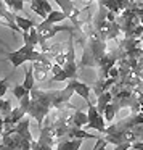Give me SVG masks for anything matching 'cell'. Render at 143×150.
<instances>
[{"label":"cell","mask_w":143,"mask_h":150,"mask_svg":"<svg viewBox=\"0 0 143 150\" xmlns=\"http://www.w3.org/2000/svg\"><path fill=\"white\" fill-rule=\"evenodd\" d=\"M34 71H32V65H29V68L26 69V73H24V82H23V87L26 89L27 92L31 91V89L34 87Z\"/></svg>","instance_id":"cell-20"},{"label":"cell","mask_w":143,"mask_h":150,"mask_svg":"<svg viewBox=\"0 0 143 150\" xmlns=\"http://www.w3.org/2000/svg\"><path fill=\"white\" fill-rule=\"evenodd\" d=\"M7 91H8V79H0V98H4Z\"/></svg>","instance_id":"cell-27"},{"label":"cell","mask_w":143,"mask_h":150,"mask_svg":"<svg viewBox=\"0 0 143 150\" xmlns=\"http://www.w3.org/2000/svg\"><path fill=\"white\" fill-rule=\"evenodd\" d=\"M24 116H26V113H24V111L21 110L20 107L11 108V111L4 118V127H5V129H8V127L15 126V124H16L18 121L21 120V118H24Z\"/></svg>","instance_id":"cell-11"},{"label":"cell","mask_w":143,"mask_h":150,"mask_svg":"<svg viewBox=\"0 0 143 150\" xmlns=\"http://www.w3.org/2000/svg\"><path fill=\"white\" fill-rule=\"evenodd\" d=\"M29 102H31V95H29V92H26V94L23 95V97L20 98V105L18 107L21 108V110L26 113V110H27V107H29Z\"/></svg>","instance_id":"cell-24"},{"label":"cell","mask_w":143,"mask_h":150,"mask_svg":"<svg viewBox=\"0 0 143 150\" xmlns=\"http://www.w3.org/2000/svg\"><path fill=\"white\" fill-rule=\"evenodd\" d=\"M77 2H92V0H77Z\"/></svg>","instance_id":"cell-35"},{"label":"cell","mask_w":143,"mask_h":150,"mask_svg":"<svg viewBox=\"0 0 143 150\" xmlns=\"http://www.w3.org/2000/svg\"><path fill=\"white\" fill-rule=\"evenodd\" d=\"M31 102L29 107L26 110V115L29 118H34L37 121V126H42L45 116L52 110H61V108H69V100L74 95V87L69 79L68 86L64 89H58V91H42V89L32 87L29 91Z\"/></svg>","instance_id":"cell-1"},{"label":"cell","mask_w":143,"mask_h":150,"mask_svg":"<svg viewBox=\"0 0 143 150\" xmlns=\"http://www.w3.org/2000/svg\"><path fill=\"white\" fill-rule=\"evenodd\" d=\"M95 2H97L98 5H101V4H103V2H104V0H95Z\"/></svg>","instance_id":"cell-33"},{"label":"cell","mask_w":143,"mask_h":150,"mask_svg":"<svg viewBox=\"0 0 143 150\" xmlns=\"http://www.w3.org/2000/svg\"><path fill=\"white\" fill-rule=\"evenodd\" d=\"M116 107H114V103L113 102H109V103L106 105V108H104V111H103V118H104V121H108V123H111V121L114 120V116H116Z\"/></svg>","instance_id":"cell-21"},{"label":"cell","mask_w":143,"mask_h":150,"mask_svg":"<svg viewBox=\"0 0 143 150\" xmlns=\"http://www.w3.org/2000/svg\"><path fill=\"white\" fill-rule=\"evenodd\" d=\"M88 111H87V118H88V123L84 126V129H95L98 131L100 134H104V129H106V121H104L103 115L97 110L92 102H88Z\"/></svg>","instance_id":"cell-6"},{"label":"cell","mask_w":143,"mask_h":150,"mask_svg":"<svg viewBox=\"0 0 143 150\" xmlns=\"http://www.w3.org/2000/svg\"><path fill=\"white\" fill-rule=\"evenodd\" d=\"M117 79H113V78H106V79H97V82L93 84V92H95V95H100V94H103V92H106V91H109L111 87L114 86V82H116Z\"/></svg>","instance_id":"cell-12"},{"label":"cell","mask_w":143,"mask_h":150,"mask_svg":"<svg viewBox=\"0 0 143 150\" xmlns=\"http://www.w3.org/2000/svg\"><path fill=\"white\" fill-rule=\"evenodd\" d=\"M106 147H108L106 139H104V137H98L97 142H95V147L92 150H106Z\"/></svg>","instance_id":"cell-25"},{"label":"cell","mask_w":143,"mask_h":150,"mask_svg":"<svg viewBox=\"0 0 143 150\" xmlns=\"http://www.w3.org/2000/svg\"><path fill=\"white\" fill-rule=\"evenodd\" d=\"M39 57H40V52H37L36 47L26 45V44L21 49L15 50V52H5V58L13 65V68H18L26 62H36Z\"/></svg>","instance_id":"cell-3"},{"label":"cell","mask_w":143,"mask_h":150,"mask_svg":"<svg viewBox=\"0 0 143 150\" xmlns=\"http://www.w3.org/2000/svg\"><path fill=\"white\" fill-rule=\"evenodd\" d=\"M52 81H56V82H63V81H68V76H66V73L63 71H60L58 74H55V76H52Z\"/></svg>","instance_id":"cell-29"},{"label":"cell","mask_w":143,"mask_h":150,"mask_svg":"<svg viewBox=\"0 0 143 150\" xmlns=\"http://www.w3.org/2000/svg\"><path fill=\"white\" fill-rule=\"evenodd\" d=\"M87 123H88L87 113H84L82 110H76L74 113L71 115V126H74V127H84Z\"/></svg>","instance_id":"cell-16"},{"label":"cell","mask_w":143,"mask_h":150,"mask_svg":"<svg viewBox=\"0 0 143 150\" xmlns=\"http://www.w3.org/2000/svg\"><path fill=\"white\" fill-rule=\"evenodd\" d=\"M113 100V94H111L109 91H106V92H103V94H100L97 97V110L100 111L101 115H103V111H104V108H106V105L109 103V102Z\"/></svg>","instance_id":"cell-18"},{"label":"cell","mask_w":143,"mask_h":150,"mask_svg":"<svg viewBox=\"0 0 143 150\" xmlns=\"http://www.w3.org/2000/svg\"><path fill=\"white\" fill-rule=\"evenodd\" d=\"M56 4H58V7L61 8V11L66 15V18H68L69 21L72 23V26H74V29H77L79 26H81V21L77 20L79 15H81V10H77L74 5V2L72 0H55Z\"/></svg>","instance_id":"cell-7"},{"label":"cell","mask_w":143,"mask_h":150,"mask_svg":"<svg viewBox=\"0 0 143 150\" xmlns=\"http://www.w3.org/2000/svg\"><path fill=\"white\" fill-rule=\"evenodd\" d=\"M66 20H68V18H66V15L63 13L61 10H52L47 15V18L42 20V24H45V26H48V24H60Z\"/></svg>","instance_id":"cell-14"},{"label":"cell","mask_w":143,"mask_h":150,"mask_svg":"<svg viewBox=\"0 0 143 150\" xmlns=\"http://www.w3.org/2000/svg\"><path fill=\"white\" fill-rule=\"evenodd\" d=\"M130 2H132V0H116V4H117V8H119V11L127 10V8L130 7Z\"/></svg>","instance_id":"cell-28"},{"label":"cell","mask_w":143,"mask_h":150,"mask_svg":"<svg viewBox=\"0 0 143 150\" xmlns=\"http://www.w3.org/2000/svg\"><path fill=\"white\" fill-rule=\"evenodd\" d=\"M31 10L36 15H39L40 18H47V15L52 11V5H50L48 0H29Z\"/></svg>","instance_id":"cell-9"},{"label":"cell","mask_w":143,"mask_h":150,"mask_svg":"<svg viewBox=\"0 0 143 150\" xmlns=\"http://www.w3.org/2000/svg\"><path fill=\"white\" fill-rule=\"evenodd\" d=\"M23 2H29V0H23Z\"/></svg>","instance_id":"cell-37"},{"label":"cell","mask_w":143,"mask_h":150,"mask_svg":"<svg viewBox=\"0 0 143 150\" xmlns=\"http://www.w3.org/2000/svg\"><path fill=\"white\" fill-rule=\"evenodd\" d=\"M15 23H16V26L20 28L21 33H23V31H29L31 28L36 26L32 20H29V18H24V16H21V15H15Z\"/></svg>","instance_id":"cell-19"},{"label":"cell","mask_w":143,"mask_h":150,"mask_svg":"<svg viewBox=\"0 0 143 150\" xmlns=\"http://www.w3.org/2000/svg\"><path fill=\"white\" fill-rule=\"evenodd\" d=\"M0 24H4V26L13 29L15 33H21L20 28H18L16 23H15V15L10 13V11L5 8V4L2 2V0H0Z\"/></svg>","instance_id":"cell-8"},{"label":"cell","mask_w":143,"mask_h":150,"mask_svg":"<svg viewBox=\"0 0 143 150\" xmlns=\"http://www.w3.org/2000/svg\"><path fill=\"white\" fill-rule=\"evenodd\" d=\"M71 82H72V87H74V94L81 95L88 103L90 102V87L87 84H84V82H81L79 79H71Z\"/></svg>","instance_id":"cell-13"},{"label":"cell","mask_w":143,"mask_h":150,"mask_svg":"<svg viewBox=\"0 0 143 150\" xmlns=\"http://www.w3.org/2000/svg\"><path fill=\"white\" fill-rule=\"evenodd\" d=\"M36 29H37V36H39V45L40 47H43L47 40L55 37L58 33L68 31V33L74 34V31H76L74 26H61V24H48V26H45L42 23H39V26H36Z\"/></svg>","instance_id":"cell-5"},{"label":"cell","mask_w":143,"mask_h":150,"mask_svg":"<svg viewBox=\"0 0 143 150\" xmlns=\"http://www.w3.org/2000/svg\"><path fill=\"white\" fill-rule=\"evenodd\" d=\"M0 120H4V118H2V115H0Z\"/></svg>","instance_id":"cell-36"},{"label":"cell","mask_w":143,"mask_h":150,"mask_svg":"<svg viewBox=\"0 0 143 150\" xmlns=\"http://www.w3.org/2000/svg\"><path fill=\"white\" fill-rule=\"evenodd\" d=\"M108 78H113V79H119V69L116 68V66H113V68L108 71Z\"/></svg>","instance_id":"cell-30"},{"label":"cell","mask_w":143,"mask_h":150,"mask_svg":"<svg viewBox=\"0 0 143 150\" xmlns=\"http://www.w3.org/2000/svg\"><path fill=\"white\" fill-rule=\"evenodd\" d=\"M140 24H142V26H143V16L140 18Z\"/></svg>","instance_id":"cell-34"},{"label":"cell","mask_w":143,"mask_h":150,"mask_svg":"<svg viewBox=\"0 0 143 150\" xmlns=\"http://www.w3.org/2000/svg\"><path fill=\"white\" fill-rule=\"evenodd\" d=\"M0 150H8V149H7V147H5V145H4V144H0Z\"/></svg>","instance_id":"cell-32"},{"label":"cell","mask_w":143,"mask_h":150,"mask_svg":"<svg viewBox=\"0 0 143 150\" xmlns=\"http://www.w3.org/2000/svg\"><path fill=\"white\" fill-rule=\"evenodd\" d=\"M26 92H27V91L23 87V84H18V86H15V87H13V95L18 98V100H20V98L23 97V95L26 94Z\"/></svg>","instance_id":"cell-26"},{"label":"cell","mask_w":143,"mask_h":150,"mask_svg":"<svg viewBox=\"0 0 143 150\" xmlns=\"http://www.w3.org/2000/svg\"><path fill=\"white\" fill-rule=\"evenodd\" d=\"M11 102L10 100H5V98H0V115H2V118H5L8 113L11 111Z\"/></svg>","instance_id":"cell-22"},{"label":"cell","mask_w":143,"mask_h":150,"mask_svg":"<svg viewBox=\"0 0 143 150\" xmlns=\"http://www.w3.org/2000/svg\"><path fill=\"white\" fill-rule=\"evenodd\" d=\"M31 150H53V147H50V145H47V144L40 142L39 139H36L31 144Z\"/></svg>","instance_id":"cell-23"},{"label":"cell","mask_w":143,"mask_h":150,"mask_svg":"<svg viewBox=\"0 0 143 150\" xmlns=\"http://www.w3.org/2000/svg\"><path fill=\"white\" fill-rule=\"evenodd\" d=\"M23 40L26 45H32V47H37L39 45V36H37V29L36 26L31 28L29 31H23Z\"/></svg>","instance_id":"cell-17"},{"label":"cell","mask_w":143,"mask_h":150,"mask_svg":"<svg viewBox=\"0 0 143 150\" xmlns=\"http://www.w3.org/2000/svg\"><path fill=\"white\" fill-rule=\"evenodd\" d=\"M132 144H119V145H114V150H130Z\"/></svg>","instance_id":"cell-31"},{"label":"cell","mask_w":143,"mask_h":150,"mask_svg":"<svg viewBox=\"0 0 143 150\" xmlns=\"http://www.w3.org/2000/svg\"><path fill=\"white\" fill-rule=\"evenodd\" d=\"M79 28H84L85 37L81 39L82 45H84V55H82L81 65L82 68L85 66H92V68H97L98 62L101 60V57L106 53V40H103L100 37V34L93 29L92 26V21L88 18L85 23H82Z\"/></svg>","instance_id":"cell-2"},{"label":"cell","mask_w":143,"mask_h":150,"mask_svg":"<svg viewBox=\"0 0 143 150\" xmlns=\"http://www.w3.org/2000/svg\"><path fill=\"white\" fill-rule=\"evenodd\" d=\"M63 55H64V62H63L61 68L66 73L69 79H77V63H76V50H74V34H71L66 42V50L63 49Z\"/></svg>","instance_id":"cell-4"},{"label":"cell","mask_w":143,"mask_h":150,"mask_svg":"<svg viewBox=\"0 0 143 150\" xmlns=\"http://www.w3.org/2000/svg\"><path fill=\"white\" fill-rule=\"evenodd\" d=\"M82 147L81 139H61L56 145V150H79Z\"/></svg>","instance_id":"cell-15"},{"label":"cell","mask_w":143,"mask_h":150,"mask_svg":"<svg viewBox=\"0 0 143 150\" xmlns=\"http://www.w3.org/2000/svg\"><path fill=\"white\" fill-rule=\"evenodd\" d=\"M64 139H81V140H85V139H98V136H95V134H90L87 132V131L84 129V127H68V131H66L64 134Z\"/></svg>","instance_id":"cell-10"}]
</instances>
